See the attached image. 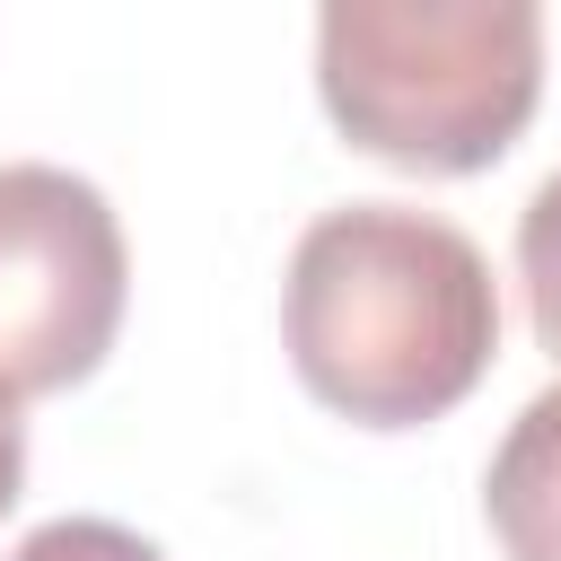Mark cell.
I'll return each mask as SVG.
<instances>
[{"label": "cell", "mask_w": 561, "mask_h": 561, "mask_svg": "<svg viewBox=\"0 0 561 561\" xmlns=\"http://www.w3.org/2000/svg\"><path fill=\"white\" fill-rule=\"evenodd\" d=\"M280 342L298 386L359 430H421L456 412L500 351L491 254L412 202H342L298 228L280 280Z\"/></svg>", "instance_id": "obj_1"}, {"label": "cell", "mask_w": 561, "mask_h": 561, "mask_svg": "<svg viewBox=\"0 0 561 561\" xmlns=\"http://www.w3.org/2000/svg\"><path fill=\"white\" fill-rule=\"evenodd\" d=\"M316 96L333 131L403 175H482L535 123V0H324Z\"/></svg>", "instance_id": "obj_2"}, {"label": "cell", "mask_w": 561, "mask_h": 561, "mask_svg": "<svg viewBox=\"0 0 561 561\" xmlns=\"http://www.w3.org/2000/svg\"><path fill=\"white\" fill-rule=\"evenodd\" d=\"M131 298V245L114 202L53 167L0 158V394H61L105 368Z\"/></svg>", "instance_id": "obj_3"}, {"label": "cell", "mask_w": 561, "mask_h": 561, "mask_svg": "<svg viewBox=\"0 0 561 561\" xmlns=\"http://www.w3.org/2000/svg\"><path fill=\"white\" fill-rule=\"evenodd\" d=\"M482 517L508 561H561V386H543L491 447Z\"/></svg>", "instance_id": "obj_4"}, {"label": "cell", "mask_w": 561, "mask_h": 561, "mask_svg": "<svg viewBox=\"0 0 561 561\" xmlns=\"http://www.w3.org/2000/svg\"><path fill=\"white\" fill-rule=\"evenodd\" d=\"M517 280H526V324L561 359V167L526 193L517 210Z\"/></svg>", "instance_id": "obj_5"}, {"label": "cell", "mask_w": 561, "mask_h": 561, "mask_svg": "<svg viewBox=\"0 0 561 561\" xmlns=\"http://www.w3.org/2000/svg\"><path fill=\"white\" fill-rule=\"evenodd\" d=\"M9 561H167V552L114 517H44L35 535H18Z\"/></svg>", "instance_id": "obj_6"}, {"label": "cell", "mask_w": 561, "mask_h": 561, "mask_svg": "<svg viewBox=\"0 0 561 561\" xmlns=\"http://www.w3.org/2000/svg\"><path fill=\"white\" fill-rule=\"evenodd\" d=\"M18 491H26V421H18V403L0 394V517L18 508Z\"/></svg>", "instance_id": "obj_7"}]
</instances>
